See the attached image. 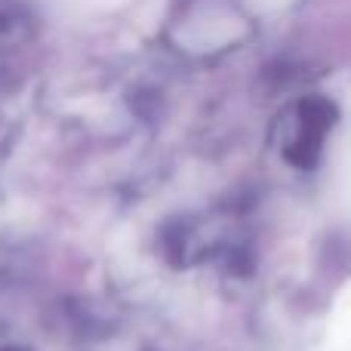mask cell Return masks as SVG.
<instances>
[{"label":"cell","instance_id":"cell-1","mask_svg":"<svg viewBox=\"0 0 351 351\" xmlns=\"http://www.w3.org/2000/svg\"><path fill=\"white\" fill-rule=\"evenodd\" d=\"M330 117H333V108L321 99L302 105V121H299V133L290 145V160H296L299 167L315 164L324 145V133L330 130Z\"/></svg>","mask_w":351,"mask_h":351}]
</instances>
